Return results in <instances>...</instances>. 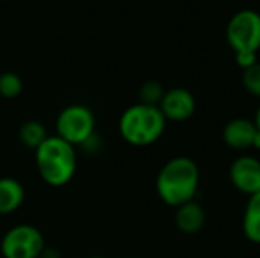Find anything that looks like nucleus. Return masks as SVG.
I'll use <instances>...</instances> for the list:
<instances>
[{
	"label": "nucleus",
	"mask_w": 260,
	"mask_h": 258,
	"mask_svg": "<svg viewBox=\"0 0 260 258\" xmlns=\"http://www.w3.org/2000/svg\"><path fill=\"white\" fill-rule=\"evenodd\" d=\"M23 91V81L14 71L0 75V96L3 99H15Z\"/></svg>",
	"instance_id": "15"
},
{
	"label": "nucleus",
	"mask_w": 260,
	"mask_h": 258,
	"mask_svg": "<svg viewBox=\"0 0 260 258\" xmlns=\"http://www.w3.org/2000/svg\"><path fill=\"white\" fill-rule=\"evenodd\" d=\"M236 55V64L242 68L247 70L251 65L257 62V53H250V52H242V53H235Z\"/></svg>",
	"instance_id": "17"
},
{
	"label": "nucleus",
	"mask_w": 260,
	"mask_h": 258,
	"mask_svg": "<svg viewBox=\"0 0 260 258\" xmlns=\"http://www.w3.org/2000/svg\"><path fill=\"white\" fill-rule=\"evenodd\" d=\"M230 181L241 193L248 196L260 193V160L251 155L236 158L230 167Z\"/></svg>",
	"instance_id": "8"
},
{
	"label": "nucleus",
	"mask_w": 260,
	"mask_h": 258,
	"mask_svg": "<svg viewBox=\"0 0 260 258\" xmlns=\"http://www.w3.org/2000/svg\"><path fill=\"white\" fill-rule=\"evenodd\" d=\"M47 129L46 126L38 120H27L20 126L18 131V140L23 146L27 149L37 151L46 140H47Z\"/></svg>",
	"instance_id": "13"
},
{
	"label": "nucleus",
	"mask_w": 260,
	"mask_h": 258,
	"mask_svg": "<svg viewBox=\"0 0 260 258\" xmlns=\"http://www.w3.org/2000/svg\"><path fill=\"white\" fill-rule=\"evenodd\" d=\"M257 128L254 120L238 117L230 120L224 131L222 138L224 143L235 151H247L250 148H254V140L257 137Z\"/></svg>",
	"instance_id": "9"
},
{
	"label": "nucleus",
	"mask_w": 260,
	"mask_h": 258,
	"mask_svg": "<svg viewBox=\"0 0 260 258\" xmlns=\"http://www.w3.org/2000/svg\"><path fill=\"white\" fill-rule=\"evenodd\" d=\"M204 224H206V213L198 202L190 201L177 208L175 225L183 234L187 236L197 234L203 230Z\"/></svg>",
	"instance_id": "10"
},
{
	"label": "nucleus",
	"mask_w": 260,
	"mask_h": 258,
	"mask_svg": "<svg viewBox=\"0 0 260 258\" xmlns=\"http://www.w3.org/2000/svg\"><path fill=\"white\" fill-rule=\"evenodd\" d=\"M242 84L250 94L260 97V62H256L250 68L244 70Z\"/></svg>",
	"instance_id": "16"
},
{
	"label": "nucleus",
	"mask_w": 260,
	"mask_h": 258,
	"mask_svg": "<svg viewBox=\"0 0 260 258\" xmlns=\"http://www.w3.org/2000/svg\"><path fill=\"white\" fill-rule=\"evenodd\" d=\"M166 119L158 106L136 103L128 106L119 119L122 138L137 148L151 146L161 138L166 129Z\"/></svg>",
	"instance_id": "3"
},
{
	"label": "nucleus",
	"mask_w": 260,
	"mask_h": 258,
	"mask_svg": "<svg viewBox=\"0 0 260 258\" xmlns=\"http://www.w3.org/2000/svg\"><path fill=\"white\" fill-rule=\"evenodd\" d=\"M254 123H256V128H257V131L260 132V106H259V109H257V113H256V117H254Z\"/></svg>",
	"instance_id": "19"
},
{
	"label": "nucleus",
	"mask_w": 260,
	"mask_h": 258,
	"mask_svg": "<svg viewBox=\"0 0 260 258\" xmlns=\"http://www.w3.org/2000/svg\"><path fill=\"white\" fill-rule=\"evenodd\" d=\"M88 258H104V257H88Z\"/></svg>",
	"instance_id": "21"
},
{
	"label": "nucleus",
	"mask_w": 260,
	"mask_h": 258,
	"mask_svg": "<svg viewBox=\"0 0 260 258\" xmlns=\"http://www.w3.org/2000/svg\"><path fill=\"white\" fill-rule=\"evenodd\" d=\"M254 148H256V149H260V132H257V137H256V140H254Z\"/></svg>",
	"instance_id": "20"
},
{
	"label": "nucleus",
	"mask_w": 260,
	"mask_h": 258,
	"mask_svg": "<svg viewBox=\"0 0 260 258\" xmlns=\"http://www.w3.org/2000/svg\"><path fill=\"white\" fill-rule=\"evenodd\" d=\"M200 169L192 158H171L157 175V195L166 205L178 208L195 201L200 189Z\"/></svg>",
	"instance_id": "1"
},
{
	"label": "nucleus",
	"mask_w": 260,
	"mask_h": 258,
	"mask_svg": "<svg viewBox=\"0 0 260 258\" xmlns=\"http://www.w3.org/2000/svg\"><path fill=\"white\" fill-rule=\"evenodd\" d=\"M225 36L235 53H257L260 49V14L253 9L238 11L227 24Z\"/></svg>",
	"instance_id": "5"
},
{
	"label": "nucleus",
	"mask_w": 260,
	"mask_h": 258,
	"mask_svg": "<svg viewBox=\"0 0 260 258\" xmlns=\"http://www.w3.org/2000/svg\"><path fill=\"white\" fill-rule=\"evenodd\" d=\"M158 108L166 120L180 123L189 120L195 114L197 100L189 90L183 87H175L166 90Z\"/></svg>",
	"instance_id": "7"
},
{
	"label": "nucleus",
	"mask_w": 260,
	"mask_h": 258,
	"mask_svg": "<svg viewBox=\"0 0 260 258\" xmlns=\"http://www.w3.org/2000/svg\"><path fill=\"white\" fill-rule=\"evenodd\" d=\"M26 190L23 184L11 176L0 178V216L15 213L24 202Z\"/></svg>",
	"instance_id": "11"
},
{
	"label": "nucleus",
	"mask_w": 260,
	"mask_h": 258,
	"mask_svg": "<svg viewBox=\"0 0 260 258\" xmlns=\"http://www.w3.org/2000/svg\"><path fill=\"white\" fill-rule=\"evenodd\" d=\"M35 166L47 186L64 187L76 173V149L58 135H49L35 151Z\"/></svg>",
	"instance_id": "2"
},
{
	"label": "nucleus",
	"mask_w": 260,
	"mask_h": 258,
	"mask_svg": "<svg viewBox=\"0 0 260 258\" xmlns=\"http://www.w3.org/2000/svg\"><path fill=\"white\" fill-rule=\"evenodd\" d=\"M242 230L250 242L260 245V193L250 196L247 202Z\"/></svg>",
	"instance_id": "12"
},
{
	"label": "nucleus",
	"mask_w": 260,
	"mask_h": 258,
	"mask_svg": "<svg viewBox=\"0 0 260 258\" xmlns=\"http://www.w3.org/2000/svg\"><path fill=\"white\" fill-rule=\"evenodd\" d=\"M0 75H2V71H0Z\"/></svg>",
	"instance_id": "22"
},
{
	"label": "nucleus",
	"mask_w": 260,
	"mask_h": 258,
	"mask_svg": "<svg viewBox=\"0 0 260 258\" xmlns=\"http://www.w3.org/2000/svg\"><path fill=\"white\" fill-rule=\"evenodd\" d=\"M166 90L163 88V85L158 81H146L140 90H139V97H140V103L145 105H152V106H158L163 96H165Z\"/></svg>",
	"instance_id": "14"
},
{
	"label": "nucleus",
	"mask_w": 260,
	"mask_h": 258,
	"mask_svg": "<svg viewBox=\"0 0 260 258\" xmlns=\"http://www.w3.org/2000/svg\"><path fill=\"white\" fill-rule=\"evenodd\" d=\"M46 248L44 236L34 225H15L9 228L0 242L3 258H40Z\"/></svg>",
	"instance_id": "6"
},
{
	"label": "nucleus",
	"mask_w": 260,
	"mask_h": 258,
	"mask_svg": "<svg viewBox=\"0 0 260 258\" xmlns=\"http://www.w3.org/2000/svg\"><path fill=\"white\" fill-rule=\"evenodd\" d=\"M55 129L56 135L72 146H82L96 134V117L85 105H69L58 114Z\"/></svg>",
	"instance_id": "4"
},
{
	"label": "nucleus",
	"mask_w": 260,
	"mask_h": 258,
	"mask_svg": "<svg viewBox=\"0 0 260 258\" xmlns=\"http://www.w3.org/2000/svg\"><path fill=\"white\" fill-rule=\"evenodd\" d=\"M40 258H61V254L55 249V248H44V251L41 252Z\"/></svg>",
	"instance_id": "18"
}]
</instances>
